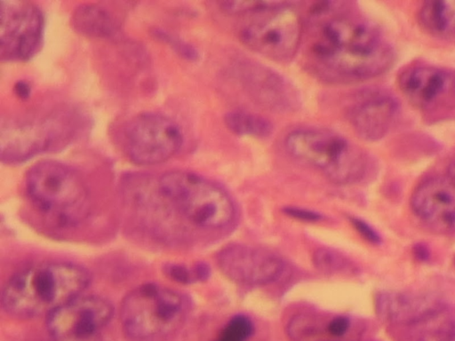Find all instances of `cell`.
Segmentation results:
<instances>
[{"instance_id":"f546056e","label":"cell","mask_w":455,"mask_h":341,"mask_svg":"<svg viewBox=\"0 0 455 341\" xmlns=\"http://www.w3.org/2000/svg\"><path fill=\"white\" fill-rule=\"evenodd\" d=\"M449 178L455 184V163L451 164L450 168Z\"/></svg>"},{"instance_id":"6da1fadb","label":"cell","mask_w":455,"mask_h":341,"mask_svg":"<svg viewBox=\"0 0 455 341\" xmlns=\"http://www.w3.org/2000/svg\"><path fill=\"white\" fill-rule=\"evenodd\" d=\"M311 15L309 59L323 76L365 79L391 66V46L369 21L336 8L332 3L316 4Z\"/></svg>"},{"instance_id":"9a60e30c","label":"cell","mask_w":455,"mask_h":341,"mask_svg":"<svg viewBox=\"0 0 455 341\" xmlns=\"http://www.w3.org/2000/svg\"><path fill=\"white\" fill-rule=\"evenodd\" d=\"M397 110L395 100L387 94L371 93L359 99L349 111L355 131L367 140H377L389 130Z\"/></svg>"},{"instance_id":"30bf717a","label":"cell","mask_w":455,"mask_h":341,"mask_svg":"<svg viewBox=\"0 0 455 341\" xmlns=\"http://www.w3.org/2000/svg\"><path fill=\"white\" fill-rule=\"evenodd\" d=\"M0 56L2 60H25L40 48L44 17L30 2L0 1Z\"/></svg>"},{"instance_id":"8fae6325","label":"cell","mask_w":455,"mask_h":341,"mask_svg":"<svg viewBox=\"0 0 455 341\" xmlns=\"http://www.w3.org/2000/svg\"><path fill=\"white\" fill-rule=\"evenodd\" d=\"M65 119L11 123L1 128V160L19 163L34 155L61 147L71 135Z\"/></svg>"},{"instance_id":"cb8c5ba5","label":"cell","mask_w":455,"mask_h":341,"mask_svg":"<svg viewBox=\"0 0 455 341\" xmlns=\"http://www.w3.org/2000/svg\"><path fill=\"white\" fill-rule=\"evenodd\" d=\"M350 221L358 233L371 243H379L380 237L379 234L367 222L358 218H350Z\"/></svg>"},{"instance_id":"7402d4cb","label":"cell","mask_w":455,"mask_h":341,"mask_svg":"<svg viewBox=\"0 0 455 341\" xmlns=\"http://www.w3.org/2000/svg\"><path fill=\"white\" fill-rule=\"evenodd\" d=\"M283 4L284 2L276 1H223L220 2V8L229 14H240L268 11Z\"/></svg>"},{"instance_id":"4316f807","label":"cell","mask_w":455,"mask_h":341,"mask_svg":"<svg viewBox=\"0 0 455 341\" xmlns=\"http://www.w3.org/2000/svg\"><path fill=\"white\" fill-rule=\"evenodd\" d=\"M349 328V320L345 316H337L327 325L328 332L336 337L344 335Z\"/></svg>"},{"instance_id":"52a82bcc","label":"cell","mask_w":455,"mask_h":341,"mask_svg":"<svg viewBox=\"0 0 455 341\" xmlns=\"http://www.w3.org/2000/svg\"><path fill=\"white\" fill-rule=\"evenodd\" d=\"M124 134L127 155L142 165L166 161L180 150L183 141L180 128L173 120L153 112L132 118Z\"/></svg>"},{"instance_id":"5b68a950","label":"cell","mask_w":455,"mask_h":341,"mask_svg":"<svg viewBox=\"0 0 455 341\" xmlns=\"http://www.w3.org/2000/svg\"><path fill=\"white\" fill-rule=\"evenodd\" d=\"M187 312L183 297L156 283H146L123 300L120 318L128 337L136 341H154L173 333Z\"/></svg>"},{"instance_id":"ba28073f","label":"cell","mask_w":455,"mask_h":341,"mask_svg":"<svg viewBox=\"0 0 455 341\" xmlns=\"http://www.w3.org/2000/svg\"><path fill=\"white\" fill-rule=\"evenodd\" d=\"M303 27L299 16L286 4L268 10L241 32L243 44L273 60L287 61L296 53Z\"/></svg>"},{"instance_id":"8992f818","label":"cell","mask_w":455,"mask_h":341,"mask_svg":"<svg viewBox=\"0 0 455 341\" xmlns=\"http://www.w3.org/2000/svg\"><path fill=\"white\" fill-rule=\"evenodd\" d=\"M285 147L293 157L320 170L336 183H352L359 179L365 170L363 152L331 131H293L285 139Z\"/></svg>"},{"instance_id":"7c38bea8","label":"cell","mask_w":455,"mask_h":341,"mask_svg":"<svg viewBox=\"0 0 455 341\" xmlns=\"http://www.w3.org/2000/svg\"><path fill=\"white\" fill-rule=\"evenodd\" d=\"M405 98L422 112L443 116L455 112V73L431 66L414 67L399 78Z\"/></svg>"},{"instance_id":"7a4b0ae2","label":"cell","mask_w":455,"mask_h":341,"mask_svg":"<svg viewBox=\"0 0 455 341\" xmlns=\"http://www.w3.org/2000/svg\"><path fill=\"white\" fill-rule=\"evenodd\" d=\"M90 282L82 266L64 262L42 263L13 274L2 292L4 311L16 318L46 317L81 295Z\"/></svg>"},{"instance_id":"e0dca14e","label":"cell","mask_w":455,"mask_h":341,"mask_svg":"<svg viewBox=\"0 0 455 341\" xmlns=\"http://www.w3.org/2000/svg\"><path fill=\"white\" fill-rule=\"evenodd\" d=\"M71 23L79 33L97 37L114 36L118 24L112 13L104 6L84 4L74 11Z\"/></svg>"},{"instance_id":"9c48e42d","label":"cell","mask_w":455,"mask_h":341,"mask_svg":"<svg viewBox=\"0 0 455 341\" xmlns=\"http://www.w3.org/2000/svg\"><path fill=\"white\" fill-rule=\"evenodd\" d=\"M112 305L96 296H78L51 313L47 329L53 341H103Z\"/></svg>"},{"instance_id":"277c9868","label":"cell","mask_w":455,"mask_h":341,"mask_svg":"<svg viewBox=\"0 0 455 341\" xmlns=\"http://www.w3.org/2000/svg\"><path fill=\"white\" fill-rule=\"evenodd\" d=\"M157 187L162 199L195 226L221 229L235 219V209L230 196L199 175L169 171L159 178Z\"/></svg>"},{"instance_id":"ac0fdd59","label":"cell","mask_w":455,"mask_h":341,"mask_svg":"<svg viewBox=\"0 0 455 341\" xmlns=\"http://www.w3.org/2000/svg\"><path fill=\"white\" fill-rule=\"evenodd\" d=\"M419 20L434 36L455 40V1L431 0L423 4Z\"/></svg>"},{"instance_id":"4fadbf2b","label":"cell","mask_w":455,"mask_h":341,"mask_svg":"<svg viewBox=\"0 0 455 341\" xmlns=\"http://www.w3.org/2000/svg\"><path fill=\"white\" fill-rule=\"evenodd\" d=\"M220 271L231 281L244 285H263L276 280L283 263L273 252L244 244H231L217 256Z\"/></svg>"},{"instance_id":"f1b7e54d","label":"cell","mask_w":455,"mask_h":341,"mask_svg":"<svg viewBox=\"0 0 455 341\" xmlns=\"http://www.w3.org/2000/svg\"><path fill=\"white\" fill-rule=\"evenodd\" d=\"M15 92L20 98L26 99L30 93V86L24 81H20L15 84Z\"/></svg>"},{"instance_id":"d4e9b609","label":"cell","mask_w":455,"mask_h":341,"mask_svg":"<svg viewBox=\"0 0 455 341\" xmlns=\"http://www.w3.org/2000/svg\"><path fill=\"white\" fill-rule=\"evenodd\" d=\"M283 212L293 218L307 222L319 221L323 218L318 212L299 207H285Z\"/></svg>"},{"instance_id":"2e32d148","label":"cell","mask_w":455,"mask_h":341,"mask_svg":"<svg viewBox=\"0 0 455 341\" xmlns=\"http://www.w3.org/2000/svg\"><path fill=\"white\" fill-rule=\"evenodd\" d=\"M405 327L412 329L413 341H455V308L433 300L417 320Z\"/></svg>"},{"instance_id":"ffe728a7","label":"cell","mask_w":455,"mask_h":341,"mask_svg":"<svg viewBox=\"0 0 455 341\" xmlns=\"http://www.w3.org/2000/svg\"><path fill=\"white\" fill-rule=\"evenodd\" d=\"M253 328L249 317L237 314L224 326L215 341H247L253 333Z\"/></svg>"},{"instance_id":"d6986e66","label":"cell","mask_w":455,"mask_h":341,"mask_svg":"<svg viewBox=\"0 0 455 341\" xmlns=\"http://www.w3.org/2000/svg\"><path fill=\"white\" fill-rule=\"evenodd\" d=\"M227 127L237 135L267 138L273 131V126L266 118L243 110H234L225 116Z\"/></svg>"},{"instance_id":"44dd1931","label":"cell","mask_w":455,"mask_h":341,"mask_svg":"<svg viewBox=\"0 0 455 341\" xmlns=\"http://www.w3.org/2000/svg\"><path fill=\"white\" fill-rule=\"evenodd\" d=\"M316 268L325 273H339L347 269V259L338 251L331 249H319L313 257Z\"/></svg>"},{"instance_id":"603a6c76","label":"cell","mask_w":455,"mask_h":341,"mask_svg":"<svg viewBox=\"0 0 455 341\" xmlns=\"http://www.w3.org/2000/svg\"><path fill=\"white\" fill-rule=\"evenodd\" d=\"M154 35L161 39L162 41L168 44L174 51L179 52L182 57L188 59H196L198 57V52L196 48H194L188 43L183 41L182 39L172 36L167 31L156 28L154 31Z\"/></svg>"},{"instance_id":"484cf974","label":"cell","mask_w":455,"mask_h":341,"mask_svg":"<svg viewBox=\"0 0 455 341\" xmlns=\"http://www.w3.org/2000/svg\"><path fill=\"white\" fill-rule=\"evenodd\" d=\"M169 275L181 283H190L195 276L183 266L172 265L166 269Z\"/></svg>"},{"instance_id":"3957f363","label":"cell","mask_w":455,"mask_h":341,"mask_svg":"<svg viewBox=\"0 0 455 341\" xmlns=\"http://www.w3.org/2000/svg\"><path fill=\"white\" fill-rule=\"evenodd\" d=\"M26 186L34 205L60 226L78 224L89 212V194L83 179L64 163L38 162L28 171Z\"/></svg>"},{"instance_id":"83f0119b","label":"cell","mask_w":455,"mask_h":341,"mask_svg":"<svg viewBox=\"0 0 455 341\" xmlns=\"http://www.w3.org/2000/svg\"><path fill=\"white\" fill-rule=\"evenodd\" d=\"M195 278L200 281H205L210 276V269L204 263H198L194 268Z\"/></svg>"},{"instance_id":"5bb4252c","label":"cell","mask_w":455,"mask_h":341,"mask_svg":"<svg viewBox=\"0 0 455 341\" xmlns=\"http://www.w3.org/2000/svg\"><path fill=\"white\" fill-rule=\"evenodd\" d=\"M411 208L427 226L442 233H455V184L449 178H431L413 192Z\"/></svg>"}]
</instances>
